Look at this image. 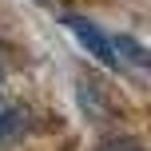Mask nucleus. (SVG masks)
<instances>
[{"mask_svg": "<svg viewBox=\"0 0 151 151\" xmlns=\"http://www.w3.org/2000/svg\"><path fill=\"white\" fill-rule=\"evenodd\" d=\"M99 151H143V147H139L135 139H127V135H119V139H107V143L99 147Z\"/></svg>", "mask_w": 151, "mask_h": 151, "instance_id": "obj_4", "label": "nucleus"}, {"mask_svg": "<svg viewBox=\"0 0 151 151\" xmlns=\"http://www.w3.org/2000/svg\"><path fill=\"white\" fill-rule=\"evenodd\" d=\"M24 127H28V111L16 107V104H0V143L16 139Z\"/></svg>", "mask_w": 151, "mask_h": 151, "instance_id": "obj_3", "label": "nucleus"}, {"mask_svg": "<svg viewBox=\"0 0 151 151\" xmlns=\"http://www.w3.org/2000/svg\"><path fill=\"white\" fill-rule=\"evenodd\" d=\"M40 4H44V0H40Z\"/></svg>", "mask_w": 151, "mask_h": 151, "instance_id": "obj_6", "label": "nucleus"}, {"mask_svg": "<svg viewBox=\"0 0 151 151\" xmlns=\"http://www.w3.org/2000/svg\"><path fill=\"white\" fill-rule=\"evenodd\" d=\"M64 28H68V32H72L76 40H80L83 48H88L91 56H96L99 64H107V68H123L119 52H115V40H107V36H104V32H99L91 20H83V16L68 12V16H64Z\"/></svg>", "mask_w": 151, "mask_h": 151, "instance_id": "obj_1", "label": "nucleus"}, {"mask_svg": "<svg viewBox=\"0 0 151 151\" xmlns=\"http://www.w3.org/2000/svg\"><path fill=\"white\" fill-rule=\"evenodd\" d=\"M8 76V52H4V44H0V80Z\"/></svg>", "mask_w": 151, "mask_h": 151, "instance_id": "obj_5", "label": "nucleus"}, {"mask_svg": "<svg viewBox=\"0 0 151 151\" xmlns=\"http://www.w3.org/2000/svg\"><path fill=\"white\" fill-rule=\"evenodd\" d=\"M115 52H119V60L123 64H135V68H143V72H151V48H143L135 36H115Z\"/></svg>", "mask_w": 151, "mask_h": 151, "instance_id": "obj_2", "label": "nucleus"}]
</instances>
